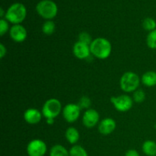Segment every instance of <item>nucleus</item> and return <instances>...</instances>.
<instances>
[{
    "instance_id": "nucleus-2",
    "label": "nucleus",
    "mask_w": 156,
    "mask_h": 156,
    "mask_svg": "<svg viewBox=\"0 0 156 156\" xmlns=\"http://www.w3.org/2000/svg\"><path fill=\"white\" fill-rule=\"evenodd\" d=\"M27 15V9L23 4L15 2L11 5L5 12V19L13 24H20L24 21Z\"/></svg>"
},
{
    "instance_id": "nucleus-3",
    "label": "nucleus",
    "mask_w": 156,
    "mask_h": 156,
    "mask_svg": "<svg viewBox=\"0 0 156 156\" xmlns=\"http://www.w3.org/2000/svg\"><path fill=\"white\" fill-rule=\"evenodd\" d=\"M140 79L137 74L133 72H126L120 79V86L124 92H134L139 88Z\"/></svg>"
},
{
    "instance_id": "nucleus-11",
    "label": "nucleus",
    "mask_w": 156,
    "mask_h": 156,
    "mask_svg": "<svg viewBox=\"0 0 156 156\" xmlns=\"http://www.w3.org/2000/svg\"><path fill=\"white\" fill-rule=\"evenodd\" d=\"M73 51L75 56L79 59H87V58L91 55L90 45L80 41L75 43L73 47Z\"/></svg>"
},
{
    "instance_id": "nucleus-27",
    "label": "nucleus",
    "mask_w": 156,
    "mask_h": 156,
    "mask_svg": "<svg viewBox=\"0 0 156 156\" xmlns=\"http://www.w3.org/2000/svg\"><path fill=\"white\" fill-rule=\"evenodd\" d=\"M125 156H140L139 152L135 149H129L125 154Z\"/></svg>"
},
{
    "instance_id": "nucleus-6",
    "label": "nucleus",
    "mask_w": 156,
    "mask_h": 156,
    "mask_svg": "<svg viewBox=\"0 0 156 156\" xmlns=\"http://www.w3.org/2000/svg\"><path fill=\"white\" fill-rule=\"evenodd\" d=\"M111 101L114 108L120 112H126L129 111L133 105V99L126 94L111 97Z\"/></svg>"
},
{
    "instance_id": "nucleus-21",
    "label": "nucleus",
    "mask_w": 156,
    "mask_h": 156,
    "mask_svg": "<svg viewBox=\"0 0 156 156\" xmlns=\"http://www.w3.org/2000/svg\"><path fill=\"white\" fill-rule=\"evenodd\" d=\"M143 28L148 31H152L156 29V21L152 18H146L143 22Z\"/></svg>"
},
{
    "instance_id": "nucleus-19",
    "label": "nucleus",
    "mask_w": 156,
    "mask_h": 156,
    "mask_svg": "<svg viewBox=\"0 0 156 156\" xmlns=\"http://www.w3.org/2000/svg\"><path fill=\"white\" fill-rule=\"evenodd\" d=\"M55 29H56L55 23L51 20H47L42 26V31L46 35L53 34L55 31Z\"/></svg>"
},
{
    "instance_id": "nucleus-8",
    "label": "nucleus",
    "mask_w": 156,
    "mask_h": 156,
    "mask_svg": "<svg viewBox=\"0 0 156 156\" xmlns=\"http://www.w3.org/2000/svg\"><path fill=\"white\" fill-rule=\"evenodd\" d=\"M81 108L78 104H68L62 108V116L68 123H74L80 117Z\"/></svg>"
},
{
    "instance_id": "nucleus-18",
    "label": "nucleus",
    "mask_w": 156,
    "mask_h": 156,
    "mask_svg": "<svg viewBox=\"0 0 156 156\" xmlns=\"http://www.w3.org/2000/svg\"><path fill=\"white\" fill-rule=\"evenodd\" d=\"M69 156H88L87 151L79 145H74L69 150Z\"/></svg>"
},
{
    "instance_id": "nucleus-4",
    "label": "nucleus",
    "mask_w": 156,
    "mask_h": 156,
    "mask_svg": "<svg viewBox=\"0 0 156 156\" xmlns=\"http://www.w3.org/2000/svg\"><path fill=\"white\" fill-rule=\"evenodd\" d=\"M36 11L44 19L51 20L57 15L58 8L56 3L51 0H42L36 5Z\"/></svg>"
},
{
    "instance_id": "nucleus-5",
    "label": "nucleus",
    "mask_w": 156,
    "mask_h": 156,
    "mask_svg": "<svg viewBox=\"0 0 156 156\" xmlns=\"http://www.w3.org/2000/svg\"><path fill=\"white\" fill-rule=\"evenodd\" d=\"M62 111V104L58 99L50 98L46 101L41 110L43 117L46 119H55Z\"/></svg>"
},
{
    "instance_id": "nucleus-15",
    "label": "nucleus",
    "mask_w": 156,
    "mask_h": 156,
    "mask_svg": "<svg viewBox=\"0 0 156 156\" xmlns=\"http://www.w3.org/2000/svg\"><path fill=\"white\" fill-rule=\"evenodd\" d=\"M141 81L147 87H154L156 85V72L148 71L143 75Z\"/></svg>"
},
{
    "instance_id": "nucleus-28",
    "label": "nucleus",
    "mask_w": 156,
    "mask_h": 156,
    "mask_svg": "<svg viewBox=\"0 0 156 156\" xmlns=\"http://www.w3.org/2000/svg\"><path fill=\"white\" fill-rule=\"evenodd\" d=\"M47 123L49 125H53L54 123V119H47Z\"/></svg>"
},
{
    "instance_id": "nucleus-20",
    "label": "nucleus",
    "mask_w": 156,
    "mask_h": 156,
    "mask_svg": "<svg viewBox=\"0 0 156 156\" xmlns=\"http://www.w3.org/2000/svg\"><path fill=\"white\" fill-rule=\"evenodd\" d=\"M146 44L149 48L156 50V29L150 31L146 37Z\"/></svg>"
},
{
    "instance_id": "nucleus-7",
    "label": "nucleus",
    "mask_w": 156,
    "mask_h": 156,
    "mask_svg": "<svg viewBox=\"0 0 156 156\" xmlns=\"http://www.w3.org/2000/svg\"><path fill=\"white\" fill-rule=\"evenodd\" d=\"M47 151V145L40 139L31 140L27 146V153L28 156H44Z\"/></svg>"
},
{
    "instance_id": "nucleus-16",
    "label": "nucleus",
    "mask_w": 156,
    "mask_h": 156,
    "mask_svg": "<svg viewBox=\"0 0 156 156\" xmlns=\"http://www.w3.org/2000/svg\"><path fill=\"white\" fill-rule=\"evenodd\" d=\"M143 152L148 156H156V143L152 140H146L143 144Z\"/></svg>"
},
{
    "instance_id": "nucleus-29",
    "label": "nucleus",
    "mask_w": 156,
    "mask_h": 156,
    "mask_svg": "<svg viewBox=\"0 0 156 156\" xmlns=\"http://www.w3.org/2000/svg\"><path fill=\"white\" fill-rule=\"evenodd\" d=\"M5 15V13L4 12V10H3L2 8H1V9H0V17H1L2 18H3V17H4Z\"/></svg>"
},
{
    "instance_id": "nucleus-1",
    "label": "nucleus",
    "mask_w": 156,
    "mask_h": 156,
    "mask_svg": "<svg viewBox=\"0 0 156 156\" xmlns=\"http://www.w3.org/2000/svg\"><path fill=\"white\" fill-rule=\"evenodd\" d=\"M91 53L93 56L100 59H105L110 56L112 50V46L108 39L98 37L93 40L90 44Z\"/></svg>"
},
{
    "instance_id": "nucleus-17",
    "label": "nucleus",
    "mask_w": 156,
    "mask_h": 156,
    "mask_svg": "<svg viewBox=\"0 0 156 156\" xmlns=\"http://www.w3.org/2000/svg\"><path fill=\"white\" fill-rule=\"evenodd\" d=\"M50 156H69V151L62 145H55L50 149Z\"/></svg>"
},
{
    "instance_id": "nucleus-10",
    "label": "nucleus",
    "mask_w": 156,
    "mask_h": 156,
    "mask_svg": "<svg viewBox=\"0 0 156 156\" xmlns=\"http://www.w3.org/2000/svg\"><path fill=\"white\" fill-rule=\"evenodd\" d=\"M9 36L15 42L22 43L27 38V30L21 24H13L9 30Z\"/></svg>"
},
{
    "instance_id": "nucleus-23",
    "label": "nucleus",
    "mask_w": 156,
    "mask_h": 156,
    "mask_svg": "<svg viewBox=\"0 0 156 156\" xmlns=\"http://www.w3.org/2000/svg\"><path fill=\"white\" fill-rule=\"evenodd\" d=\"M91 105V101L87 96H82L80 99H79V101L78 103V105L80 107L81 109H89L90 106Z\"/></svg>"
},
{
    "instance_id": "nucleus-24",
    "label": "nucleus",
    "mask_w": 156,
    "mask_h": 156,
    "mask_svg": "<svg viewBox=\"0 0 156 156\" xmlns=\"http://www.w3.org/2000/svg\"><path fill=\"white\" fill-rule=\"evenodd\" d=\"M79 41L90 45V44H91V42L93 41V40L92 38H91V35H90L88 32L83 31L79 34Z\"/></svg>"
},
{
    "instance_id": "nucleus-14",
    "label": "nucleus",
    "mask_w": 156,
    "mask_h": 156,
    "mask_svg": "<svg viewBox=\"0 0 156 156\" xmlns=\"http://www.w3.org/2000/svg\"><path fill=\"white\" fill-rule=\"evenodd\" d=\"M65 137L67 141L72 145H75L78 143L80 138V134H79V130L75 127H69L66 130Z\"/></svg>"
},
{
    "instance_id": "nucleus-25",
    "label": "nucleus",
    "mask_w": 156,
    "mask_h": 156,
    "mask_svg": "<svg viewBox=\"0 0 156 156\" xmlns=\"http://www.w3.org/2000/svg\"><path fill=\"white\" fill-rule=\"evenodd\" d=\"M9 30H10V28H9V21L5 18H1V20H0V36L2 37Z\"/></svg>"
},
{
    "instance_id": "nucleus-22",
    "label": "nucleus",
    "mask_w": 156,
    "mask_h": 156,
    "mask_svg": "<svg viewBox=\"0 0 156 156\" xmlns=\"http://www.w3.org/2000/svg\"><path fill=\"white\" fill-rule=\"evenodd\" d=\"M133 101H135L136 103H143L145 99H146V93L143 89L138 88L136 91L133 92Z\"/></svg>"
},
{
    "instance_id": "nucleus-13",
    "label": "nucleus",
    "mask_w": 156,
    "mask_h": 156,
    "mask_svg": "<svg viewBox=\"0 0 156 156\" xmlns=\"http://www.w3.org/2000/svg\"><path fill=\"white\" fill-rule=\"evenodd\" d=\"M42 113L35 108H28L24 113V119L27 123L31 125L40 123L42 119Z\"/></svg>"
},
{
    "instance_id": "nucleus-9",
    "label": "nucleus",
    "mask_w": 156,
    "mask_h": 156,
    "mask_svg": "<svg viewBox=\"0 0 156 156\" xmlns=\"http://www.w3.org/2000/svg\"><path fill=\"white\" fill-rule=\"evenodd\" d=\"M100 119V115L96 110L89 108L85 111L82 117V123L85 127L93 128L98 124Z\"/></svg>"
},
{
    "instance_id": "nucleus-26",
    "label": "nucleus",
    "mask_w": 156,
    "mask_h": 156,
    "mask_svg": "<svg viewBox=\"0 0 156 156\" xmlns=\"http://www.w3.org/2000/svg\"><path fill=\"white\" fill-rule=\"evenodd\" d=\"M6 53H7L6 47H5L4 44H0V58L1 59L4 58V56L6 55Z\"/></svg>"
},
{
    "instance_id": "nucleus-12",
    "label": "nucleus",
    "mask_w": 156,
    "mask_h": 156,
    "mask_svg": "<svg viewBox=\"0 0 156 156\" xmlns=\"http://www.w3.org/2000/svg\"><path fill=\"white\" fill-rule=\"evenodd\" d=\"M116 126H117V124H116L115 120L108 117V118L104 119L99 123L98 130L102 135L108 136L115 130Z\"/></svg>"
}]
</instances>
